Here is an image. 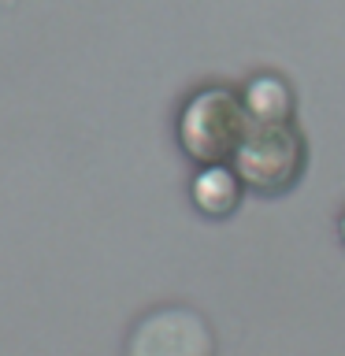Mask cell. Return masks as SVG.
<instances>
[{"label": "cell", "mask_w": 345, "mask_h": 356, "mask_svg": "<svg viewBox=\"0 0 345 356\" xmlns=\"http://www.w3.org/2000/svg\"><path fill=\"white\" fill-rule=\"evenodd\" d=\"M249 111L230 89H200L178 111V145L197 163H227L249 130Z\"/></svg>", "instance_id": "cell-1"}, {"label": "cell", "mask_w": 345, "mask_h": 356, "mask_svg": "<svg viewBox=\"0 0 345 356\" xmlns=\"http://www.w3.org/2000/svg\"><path fill=\"white\" fill-rule=\"evenodd\" d=\"M300 160H305L300 156V138L289 122L252 119L238 152H234V171H238L241 186H252L260 193H282L286 186H294Z\"/></svg>", "instance_id": "cell-2"}, {"label": "cell", "mask_w": 345, "mask_h": 356, "mask_svg": "<svg viewBox=\"0 0 345 356\" xmlns=\"http://www.w3.org/2000/svg\"><path fill=\"white\" fill-rule=\"evenodd\" d=\"M122 356H216V334L189 305H160L130 327Z\"/></svg>", "instance_id": "cell-3"}, {"label": "cell", "mask_w": 345, "mask_h": 356, "mask_svg": "<svg viewBox=\"0 0 345 356\" xmlns=\"http://www.w3.org/2000/svg\"><path fill=\"white\" fill-rule=\"evenodd\" d=\"M241 193H245V186L230 163H200L193 186H189V197H193L197 211L208 219H227L241 204Z\"/></svg>", "instance_id": "cell-4"}, {"label": "cell", "mask_w": 345, "mask_h": 356, "mask_svg": "<svg viewBox=\"0 0 345 356\" xmlns=\"http://www.w3.org/2000/svg\"><path fill=\"white\" fill-rule=\"evenodd\" d=\"M245 111L260 122H286L289 115V89L278 82V78L264 74V78H252L245 86V97H241Z\"/></svg>", "instance_id": "cell-5"}, {"label": "cell", "mask_w": 345, "mask_h": 356, "mask_svg": "<svg viewBox=\"0 0 345 356\" xmlns=\"http://www.w3.org/2000/svg\"><path fill=\"white\" fill-rule=\"evenodd\" d=\"M342 241H345V216H342Z\"/></svg>", "instance_id": "cell-6"}]
</instances>
